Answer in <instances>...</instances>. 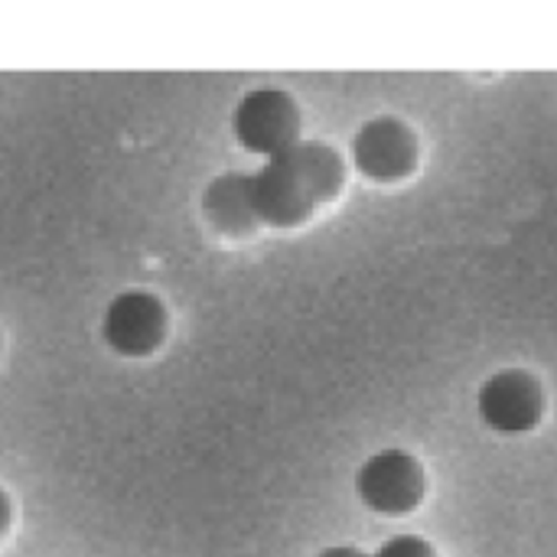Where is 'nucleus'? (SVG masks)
Listing matches in <instances>:
<instances>
[{
	"label": "nucleus",
	"instance_id": "f257e3e1",
	"mask_svg": "<svg viewBox=\"0 0 557 557\" xmlns=\"http://www.w3.org/2000/svg\"><path fill=\"white\" fill-rule=\"evenodd\" d=\"M235 140L248 150L268 160L284 157L294 144H300V108L297 101L281 88H255L248 91L235 114H232Z\"/></svg>",
	"mask_w": 557,
	"mask_h": 557
},
{
	"label": "nucleus",
	"instance_id": "f03ea898",
	"mask_svg": "<svg viewBox=\"0 0 557 557\" xmlns=\"http://www.w3.org/2000/svg\"><path fill=\"white\" fill-rule=\"evenodd\" d=\"M101 336L124 359H150L170 336V313L157 294L124 290L108 304Z\"/></svg>",
	"mask_w": 557,
	"mask_h": 557
},
{
	"label": "nucleus",
	"instance_id": "7ed1b4c3",
	"mask_svg": "<svg viewBox=\"0 0 557 557\" xmlns=\"http://www.w3.org/2000/svg\"><path fill=\"white\" fill-rule=\"evenodd\" d=\"M356 493L379 516H408L424 499V470L405 450H382L362 463Z\"/></svg>",
	"mask_w": 557,
	"mask_h": 557
},
{
	"label": "nucleus",
	"instance_id": "20e7f679",
	"mask_svg": "<svg viewBox=\"0 0 557 557\" xmlns=\"http://www.w3.org/2000/svg\"><path fill=\"white\" fill-rule=\"evenodd\" d=\"M352 163L375 183L405 180L418 163V140L398 117H375L352 137Z\"/></svg>",
	"mask_w": 557,
	"mask_h": 557
},
{
	"label": "nucleus",
	"instance_id": "39448f33",
	"mask_svg": "<svg viewBox=\"0 0 557 557\" xmlns=\"http://www.w3.org/2000/svg\"><path fill=\"white\" fill-rule=\"evenodd\" d=\"M476 408L486 428L499 434H529L542 421V388L529 372L506 369L480 388Z\"/></svg>",
	"mask_w": 557,
	"mask_h": 557
},
{
	"label": "nucleus",
	"instance_id": "423d86ee",
	"mask_svg": "<svg viewBox=\"0 0 557 557\" xmlns=\"http://www.w3.org/2000/svg\"><path fill=\"white\" fill-rule=\"evenodd\" d=\"M251 199H255L258 222L271 228H297L317 209L310 193L297 183V176L281 160H268L261 170L251 173Z\"/></svg>",
	"mask_w": 557,
	"mask_h": 557
},
{
	"label": "nucleus",
	"instance_id": "0eeeda50",
	"mask_svg": "<svg viewBox=\"0 0 557 557\" xmlns=\"http://www.w3.org/2000/svg\"><path fill=\"white\" fill-rule=\"evenodd\" d=\"M202 215L222 238H251L261 222L251 199V173H222L202 193Z\"/></svg>",
	"mask_w": 557,
	"mask_h": 557
},
{
	"label": "nucleus",
	"instance_id": "6e6552de",
	"mask_svg": "<svg viewBox=\"0 0 557 557\" xmlns=\"http://www.w3.org/2000/svg\"><path fill=\"white\" fill-rule=\"evenodd\" d=\"M294 176L297 183L310 193V199L317 206L323 202H333L339 193H343V183H346V166H343V157L330 147V144H320V140H300L294 144L284 157H277Z\"/></svg>",
	"mask_w": 557,
	"mask_h": 557
},
{
	"label": "nucleus",
	"instance_id": "1a4fd4ad",
	"mask_svg": "<svg viewBox=\"0 0 557 557\" xmlns=\"http://www.w3.org/2000/svg\"><path fill=\"white\" fill-rule=\"evenodd\" d=\"M372 557H434V548L418 535H398L385 542Z\"/></svg>",
	"mask_w": 557,
	"mask_h": 557
},
{
	"label": "nucleus",
	"instance_id": "9d476101",
	"mask_svg": "<svg viewBox=\"0 0 557 557\" xmlns=\"http://www.w3.org/2000/svg\"><path fill=\"white\" fill-rule=\"evenodd\" d=\"M10 525H13V506H10V496L0 490V542L10 535Z\"/></svg>",
	"mask_w": 557,
	"mask_h": 557
},
{
	"label": "nucleus",
	"instance_id": "9b49d317",
	"mask_svg": "<svg viewBox=\"0 0 557 557\" xmlns=\"http://www.w3.org/2000/svg\"><path fill=\"white\" fill-rule=\"evenodd\" d=\"M320 557H369V555H362V552H356V548H326Z\"/></svg>",
	"mask_w": 557,
	"mask_h": 557
}]
</instances>
